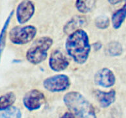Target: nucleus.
I'll return each instance as SVG.
<instances>
[{
  "mask_svg": "<svg viewBox=\"0 0 126 118\" xmlns=\"http://www.w3.org/2000/svg\"><path fill=\"white\" fill-rule=\"evenodd\" d=\"M15 11L12 10L11 12L9 13V16L6 19L5 22L4 23L3 27H2L1 30L0 32V62L1 60V57L3 52L4 51V49L6 45V40H7V29L9 27V23L11 22V20L13 18V16L14 15Z\"/></svg>",
  "mask_w": 126,
  "mask_h": 118,
  "instance_id": "11",
  "label": "nucleus"
},
{
  "mask_svg": "<svg viewBox=\"0 0 126 118\" xmlns=\"http://www.w3.org/2000/svg\"><path fill=\"white\" fill-rule=\"evenodd\" d=\"M106 49L110 56H119L123 52L122 45L118 42H112L109 43Z\"/></svg>",
  "mask_w": 126,
  "mask_h": 118,
  "instance_id": "17",
  "label": "nucleus"
},
{
  "mask_svg": "<svg viewBox=\"0 0 126 118\" xmlns=\"http://www.w3.org/2000/svg\"><path fill=\"white\" fill-rule=\"evenodd\" d=\"M94 82L103 88H110L116 82V77L113 72L107 68L98 70L94 76Z\"/></svg>",
  "mask_w": 126,
  "mask_h": 118,
  "instance_id": "8",
  "label": "nucleus"
},
{
  "mask_svg": "<svg viewBox=\"0 0 126 118\" xmlns=\"http://www.w3.org/2000/svg\"><path fill=\"white\" fill-rule=\"evenodd\" d=\"M95 99L102 108H107L113 104L116 100V93L114 89H112L108 92L95 90L94 92Z\"/></svg>",
  "mask_w": 126,
  "mask_h": 118,
  "instance_id": "10",
  "label": "nucleus"
},
{
  "mask_svg": "<svg viewBox=\"0 0 126 118\" xmlns=\"http://www.w3.org/2000/svg\"><path fill=\"white\" fill-rule=\"evenodd\" d=\"M22 112L16 106H13L6 110L0 111V118H22Z\"/></svg>",
  "mask_w": 126,
  "mask_h": 118,
  "instance_id": "16",
  "label": "nucleus"
},
{
  "mask_svg": "<svg viewBox=\"0 0 126 118\" xmlns=\"http://www.w3.org/2000/svg\"><path fill=\"white\" fill-rule=\"evenodd\" d=\"M70 79L69 77L64 74L53 75L43 81L44 88L53 93L66 91L70 88Z\"/></svg>",
  "mask_w": 126,
  "mask_h": 118,
  "instance_id": "5",
  "label": "nucleus"
},
{
  "mask_svg": "<svg viewBox=\"0 0 126 118\" xmlns=\"http://www.w3.org/2000/svg\"><path fill=\"white\" fill-rule=\"evenodd\" d=\"M109 19L107 16H99L97 18L95 21V25L96 27H98L99 29H105L107 28L109 25Z\"/></svg>",
  "mask_w": 126,
  "mask_h": 118,
  "instance_id": "18",
  "label": "nucleus"
},
{
  "mask_svg": "<svg viewBox=\"0 0 126 118\" xmlns=\"http://www.w3.org/2000/svg\"><path fill=\"white\" fill-rule=\"evenodd\" d=\"M69 55L78 64H83L88 60L90 45L87 32L81 29L69 34L65 44Z\"/></svg>",
  "mask_w": 126,
  "mask_h": 118,
  "instance_id": "1",
  "label": "nucleus"
},
{
  "mask_svg": "<svg viewBox=\"0 0 126 118\" xmlns=\"http://www.w3.org/2000/svg\"><path fill=\"white\" fill-rule=\"evenodd\" d=\"M126 18V3L122 7L119 9L114 13L111 18L112 27L115 29H118L124 23Z\"/></svg>",
  "mask_w": 126,
  "mask_h": 118,
  "instance_id": "12",
  "label": "nucleus"
},
{
  "mask_svg": "<svg viewBox=\"0 0 126 118\" xmlns=\"http://www.w3.org/2000/svg\"><path fill=\"white\" fill-rule=\"evenodd\" d=\"M16 96L13 91H9L0 96V111L6 110L13 107L15 103Z\"/></svg>",
  "mask_w": 126,
  "mask_h": 118,
  "instance_id": "14",
  "label": "nucleus"
},
{
  "mask_svg": "<svg viewBox=\"0 0 126 118\" xmlns=\"http://www.w3.org/2000/svg\"><path fill=\"white\" fill-rule=\"evenodd\" d=\"M53 40L49 36H42L36 39L26 52V59L32 64L37 65L46 59L47 51L51 47Z\"/></svg>",
  "mask_w": 126,
  "mask_h": 118,
  "instance_id": "3",
  "label": "nucleus"
},
{
  "mask_svg": "<svg viewBox=\"0 0 126 118\" xmlns=\"http://www.w3.org/2000/svg\"><path fill=\"white\" fill-rule=\"evenodd\" d=\"M108 2H109L110 4H112V5H116V4H118V3H120L121 2H122V1H108Z\"/></svg>",
  "mask_w": 126,
  "mask_h": 118,
  "instance_id": "20",
  "label": "nucleus"
},
{
  "mask_svg": "<svg viewBox=\"0 0 126 118\" xmlns=\"http://www.w3.org/2000/svg\"><path fill=\"white\" fill-rule=\"evenodd\" d=\"M61 118H75V116L71 112H66L61 117Z\"/></svg>",
  "mask_w": 126,
  "mask_h": 118,
  "instance_id": "19",
  "label": "nucleus"
},
{
  "mask_svg": "<svg viewBox=\"0 0 126 118\" xmlns=\"http://www.w3.org/2000/svg\"><path fill=\"white\" fill-rule=\"evenodd\" d=\"M45 102V95L38 89H32L25 93L23 97V104L26 109L34 111L39 109Z\"/></svg>",
  "mask_w": 126,
  "mask_h": 118,
  "instance_id": "6",
  "label": "nucleus"
},
{
  "mask_svg": "<svg viewBox=\"0 0 126 118\" xmlns=\"http://www.w3.org/2000/svg\"><path fill=\"white\" fill-rule=\"evenodd\" d=\"M36 32L37 29L33 25L15 26L9 30V38L13 44L25 45L34 39Z\"/></svg>",
  "mask_w": 126,
  "mask_h": 118,
  "instance_id": "4",
  "label": "nucleus"
},
{
  "mask_svg": "<svg viewBox=\"0 0 126 118\" xmlns=\"http://www.w3.org/2000/svg\"><path fill=\"white\" fill-rule=\"evenodd\" d=\"M95 1H76V7L78 11L81 13H88L92 10L95 3Z\"/></svg>",
  "mask_w": 126,
  "mask_h": 118,
  "instance_id": "15",
  "label": "nucleus"
},
{
  "mask_svg": "<svg viewBox=\"0 0 126 118\" xmlns=\"http://www.w3.org/2000/svg\"><path fill=\"white\" fill-rule=\"evenodd\" d=\"M70 62L64 54L59 49L51 54L49 60V66L53 71L57 72L64 71L68 67Z\"/></svg>",
  "mask_w": 126,
  "mask_h": 118,
  "instance_id": "9",
  "label": "nucleus"
},
{
  "mask_svg": "<svg viewBox=\"0 0 126 118\" xmlns=\"http://www.w3.org/2000/svg\"><path fill=\"white\" fill-rule=\"evenodd\" d=\"M35 12L34 3L31 1H23L16 9V19L20 24H24L31 20Z\"/></svg>",
  "mask_w": 126,
  "mask_h": 118,
  "instance_id": "7",
  "label": "nucleus"
},
{
  "mask_svg": "<svg viewBox=\"0 0 126 118\" xmlns=\"http://www.w3.org/2000/svg\"><path fill=\"white\" fill-rule=\"evenodd\" d=\"M85 23V18L82 16H76L70 20L68 23L64 25V32L66 34L72 33L74 31L78 30L79 27H82Z\"/></svg>",
  "mask_w": 126,
  "mask_h": 118,
  "instance_id": "13",
  "label": "nucleus"
},
{
  "mask_svg": "<svg viewBox=\"0 0 126 118\" xmlns=\"http://www.w3.org/2000/svg\"><path fill=\"white\" fill-rule=\"evenodd\" d=\"M64 103L76 118H97L95 109L81 93L70 91L63 97Z\"/></svg>",
  "mask_w": 126,
  "mask_h": 118,
  "instance_id": "2",
  "label": "nucleus"
}]
</instances>
